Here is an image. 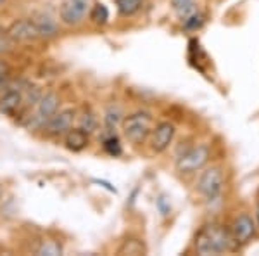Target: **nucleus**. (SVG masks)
<instances>
[{"label": "nucleus", "instance_id": "22", "mask_svg": "<svg viewBox=\"0 0 259 256\" xmlns=\"http://www.w3.org/2000/svg\"><path fill=\"white\" fill-rule=\"evenodd\" d=\"M144 246L140 244L139 241H126L124 242V246L119 249V253H128V254H140L144 253Z\"/></svg>", "mask_w": 259, "mask_h": 256}, {"label": "nucleus", "instance_id": "6", "mask_svg": "<svg viewBox=\"0 0 259 256\" xmlns=\"http://www.w3.org/2000/svg\"><path fill=\"white\" fill-rule=\"evenodd\" d=\"M90 12L89 0H64L59 7V19L66 26H78Z\"/></svg>", "mask_w": 259, "mask_h": 256}, {"label": "nucleus", "instance_id": "25", "mask_svg": "<svg viewBox=\"0 0 259 256\" xmlns=\"http://www.w3.org/2000/svg\"><path fill=\"white\" fill-rule=\"evenodd\" d=\"M12 47V40L9 39V36H0V54L7 52V50H11Z\"/></svg>", "mask_w": 259, "mask_h": 256}, {"label": "nucleus", "instance_id": "26", "mask_svg": "<svg viewBox=\"0 0 259 256\" xmlns=\"http://www.w3.org/2000/svg\"><path fill=\"white\" fill-rule=\"evenodd\" d=\"M256 220H257V224H259V203H257V206H256Z\"/></svg>", "mask_w": 259, "mask_h": 256}, {"label": "nucleus", "instance_id": "10", "mask_svg": "<svg viewBox=\"0 0 259 256\" xmlns=\"http://www.w3.org/2000/svg\"><path fill=\"white\" fill-rule=\"evenodd\" d=\"M256 232V224L247 213H242L235 218L232 225V237L235 241V244H245L250 241V237Z\"/></svg>", "mask_w": 259, "mask_h": 256}, {"label": "nucleus", "instance_id": "13", "mask_svg": "<svg viewBox=\"0 0 259 256\" xmlns=\"http://www.w3.org/2000/svg\"><path fill=\"white\" fill-rule=\"evenodd\" d=\"M33 23H35L40 39H50V36H56L57 31H59L56 19L50 18L49 14H38L36 18H33Z\"/></svg>", "mask_w": 259, "mask_h": 256}, {"label": "nucleus", "instance_id": "8", "mask_svg": "<svg viewBox=\"0 0 259 256\" xmlns=\"http://www.w3.org/2000/svg\"><path fill=\"white\" fill-rule=\"evenodd\" d=\"M209 159V149L207 145H195V148L189 149L187 153H183L182 156L178 158L177 161V168L182 173H192V171L200 170Z\"/></svg>", "mask_w": 259, "mask_h": 256}, {"label": "nucleus", "instance_id": "2", "mask_svg": "<svg viewBox=\"0 0 259 256\" xmlns=\"http://www.w3.org/2000/svg\"><path fill=\"white\" fill-rule=\"evenodd\" d=\"M150 128H152V116L147 111H137L121 121L123 135L132 144H142L149 137Z\"/></svg>", "mask_w": 259, "mask_h": 256}, {"label": "nucleus", "instance_id": "15", "mask_svg": "<svg viewBox=\"0 0 259 256\" xmlns=\"http://www.w3.org/2000/svg\"><path fill=\"white\" fill-rule=\"evenodd\" d=\"M121 121H123V111H121V107L116 106V104L107 106L106 116H104V123H106L107 132H114L121 125Z\"/></svg>", "mask_w": 259, "mask_h": 256}, {"label": "nucleus", "instance_id": "21", "mask_svg": "<svg viewBox=\"0 0 259 256\" xmlns=\"http://www.w3.org/2000/svg\"><path fill=\"white\" fill-rule=\"evenodd\" d=\"M202 24H204V16L197 11H195L194 14H190L189 18L183 19V26H185L187 30H199Z\"/></svg>", "mask_w": 259, "mask_h": 256}, {"label": "nucleus", "instance_id": "20", "mask_svg": "<svg viewBox=\"0 0 259 256\" xmlns=\"http://www.w3.org/2000/svg\"><path fill=\"white\" fill-rule=\"evenodd\" d=\"M36 254L40 256H59L62 254V247L59 242L56 241H44L41 244L38 246V249H36Z\"/></svg>", "mask_w": 259, "mask_h": 256}, {"label": "nucleus", "instance_id": "24", "mask_svg": "<svg viewBox=\"0 0 259 256\" xmlns=\"http://www.w3.org/2000/svg\"><path fill=\"white\" fill-rule=\"evenodd\" d=\"M9 73H11L9 66H7L4 61H0V87L4 85V82H7V78H9Z\"/></svg>", "mask_w": 259, "mask_h": 256}, {"label": "nucleus", "instance_id": "18", "mask_svg": "<svg viewBox=\"0 0 259 256\" xmlns=\"http://www.w3.org/2000/svg\"><path fill=\"white\" fill-rule=\"evenodd\" d=\"M102 145H104V151H106L109 156L118 158L121 156V153H123L121 142H119V138L116 137L114 132H107V135L104 137V140H102Z\"/></svg>", "mask_w": 259, "mask_h": 256}, {"label": "nucleus", "instance_id": "1", "mask_svg": "<svg viewBox=\"0 0 259 256\" xmlns=\"http://www.w3.org/2000/svg\"><path fill=\"white\" fill-rule=\"evenodd\" d=\"M233 246H235V241L232 237V232L216 224L202 227L195 239V249L202 256L227 253L233 249Z\"/></svg>", "mask_w": 259, "mask_h": 256}, {"label": "nucleus", "instance_id": "16", "mask_svg": "<svg viewBox=\"0 0 259 256\" xmlns=\"http://www.w3.org/2000/svg\"><path fill=\"white\" fill-rule=\"evenodd\" d=\"M171 7H173L175 14H177L180 19L189 18L190 14H194V12L197 11L195 0H171Z\"/></svg>", "mask_w": 259, "mask_h": 256}, {"label": "nucleus", "instance_id": "9", "mask_svg": "<svg viewBox=\"0 0 259 256\" xmlns=\"http://www.w3.org/2000/svg\"><path fill=\"white\" fill-rule=\"evenodd\" d=\"M7 36L14 42H30L40 39L36 26L33 19H19L14 21L9 28H7Z\"/></svg>", "mask_w": 259, "mask_h": 256}, {"label": "nucleus", "instance_id": "4", "mask_svg": "<svg viewBox=\"0 0 259 256\" xmlns=\"http://www.w3.org/2000/svg\"><path fill=\"white\" fill-rule=\"evenodd\" d=\"M197 191L209 203L218 199L221 196V191H223V175H221L220 168L212 166L202 171L197 182Z\"/></svg>", "mask_w": 259, "mask_h": 256}, {"label": "nucleus", "instance_id": "12", "mask_svg": "<svg viewBox=\"0 0 259 256\" xmlns=\"http://www.w3.org/2000/svg\"><path fill=\"white\" fill-rule=\"evenodd\" d=\"M64 145L73 153H80L89 145V133L81 128H71L64 133Z\"/></svg>", "mask_w": 259, "mask_h": 256}, {"label": "nucleus", "instance_id": "23", "mask_svg": "<svg viewBox=\"0 0 259 256\" xmlns=\"http://www.w3.org/2000/svg\"><path fill=\"white\" fill-rule=\"evenodd\" d=\"M157 208H159V211H161V215H168L169 213V209H171V204H169V201L166 199L164 196H161L159 199H157Z\"/></svg>", "mask_w": 259, "mask_h": 256}, {"label": "nucleus", "instance_id": "14", "mask_svg": "<svg viewBox=\"0 0 259 256\" xmlns=\"http://www.w3.org/2000/svg\"><path fill=\"white\" fill-rule=\"evenodd\" d=\"M76 120H78V128H81L83 132L92 133V132L97 130V125H99L97 116H95V113L92 111L90 107L83 109L80 115L76 116Z\"/></svg>", "mask_w": 259, "mask_h": 256}, {"label": "nucleus", "instance_id": "19", "mask_svg": "<svg viewBox=\"0 0 259 256\" xmlns=\"http://www.w3.org/2000/svg\"><path fill=\"white\" fill-rule=\"evenodd\" d=\"M89 14L95 24H104V23H107V19H109V9H107L104 4H95Z\"/></svg>", "mask_w": 259, "mask_h": 256}, {"label": "nucleus", "instance_id": "3", "mask_svg": "<svg viewBox=\"0 0 259 256\" xmlns=\"http://www.w3.org/2000/svg\"><path fill=\"white\" fill-rule=\"evenodd\" d=\"M4 87H6V90L0 94V113L6 116H14L24 104V87H26V83L4 82Z\"/></svg>", "mask_w": 259, "mask_h": 256}, {"label": "nucleus", "instance_id": "5", "mask_svg": "<svg viewBox=\"0 0 259 256\" xmlns=\"http://www.w3.org/2000/svg\"><path fill=\"white\" fill-rule=\"evenodd\" d=\"M59 109V95L56 92H47V94H41L38 102L35 104V113L30 118V128H38L41 130L45 123L49 121L50 116L54 113H57Z\"/></svg>", "mask_w": 259, "mask_h": 256}, {"label": "nucleus", "instance_id": "7", "mask_svg": "<svg viewBox=\"0 0 259 256\" xmlns=\"http://www.w3.org/2000/svg\"><path fill=\"white\" fill-rule=\"evenodd\" d=\"M74 120H76V111H74V109L68 107V109H62V111L57 109V113H54V115L50 116L47 123L41 127V130H44L47 137L64 135L68 130L73 128Z\"/></svg>", "mask_w": 259, "mask_h": 256}, {"label": "nucleus", "instance_id": "27", "mask_svg": "<svg viewBox=\"0 0 259 256\" xmlns=\"http://www.w3.org/2000/svg\"><path fill=\"white\" fill-rule=\"evenodd\" d=\"M4 2H6V0H0V4H4Z\"/></svg>", "mask_w": 259, "mask_h": 256}, {"label": "nucleus", "instance_id": "17", "mask_svg": "<svg viewBox=\"0 0 259 256\" xmlns=\"http://www.w3.org/2000/svg\"><path fill=\"white\" fill-rule=\"evenodd\" d=\"M114 4L121 16H133L142 9L144 0H114Z\"/></svg>", "mask_w": 259, "mask_h": 256}, {"label": "nucleus", "instance_id": "11", "mask_svg": "<svg viewBox=\"0 0 259 256\" xmlns=\"http://www.w3.org/2000/svg\"><path fill=\"white\" fill-rule=\"evenodd\" d=\"M175 137V125L169 121H162L157 125L152 132V140H150V148L156 153H164L169 148V144L173 142Z\"/></svg>", "mask_w": 259, "mask_h": 256}]
</instances>
